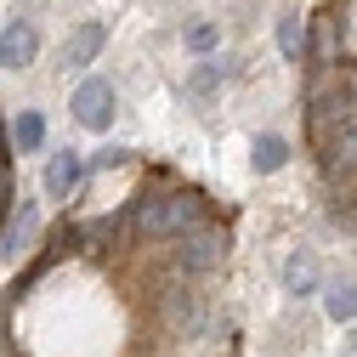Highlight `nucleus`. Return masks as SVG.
<instances>
[{"instance_id":"nucleus-15","label":"nucleus","mask_w":357,"mask_h":357,"mask_svg":"<svg viewBox=\"0 0 357 357\" xmlns=\"http://www.w3.org/2000/svg\"><path fill=\"white\" fill-rule=\"evenodd\" d=\"M130 159V148H97L91 153V170H114V165H125Z\"/></svg>"},{"instance_id":"nucleus-1","label":"nucleus","mask_w":357,"mask_h":357,"mask_svg":"<svg viewBox=\"0 0 357 357\" xmlns=\"http://www.w3.org/2000/svg\"><path fill=\"white\" fill-rule=\"evenodd\" d=\"M210 215L204 193L199 188H170V193H137V238L142 244H170V238H182L188 227H199V221Z\"/></svg>"},{"instance_id":"nucleus-5","label":"nucleus","mask_w":357,"mask_h":357,"mask_svg":"<svg viewBox=\"0 0 357 357\" xmlns=\"http://www.w3.org/2000/svg\"><path fill=\"white\" fill-rule=\"evenodd\" d=\"M40 233V210H34V199H23V204H12V215H6V227H0V255H23L29 250V238Z\"/></svg>"},{"instance_id":"nucleus-11","label":"nucleus","mask_w":357,"mask_h":357,"mask_svg":"<svg viewBox=\"0 0 357 357\" xmlns=\"http://www.w3.org/2000/svg\"><path fill=\"white\" fill-rule=\"evenodd\" d=\"M284 289H289V295H312V289H318V261L295 250V255L284 261Z\"/></svg>"},{"instance_id":"nucleus-4","label":"nucleus","mask_w":357,"mask_h":357,"mask_svg":"<svg viewBox=\"0 0 357 357\" xmlns=\"http://www.w3.org/2000/svg\"><path fill=\"white\" fill-rule=\"evenodd\" d=\"M91 176V159H79L74 148H63V153H52L46 159V193L52 199H74V188Z\"/></svg>"},{"instance_id":"nucleus-2","label":"nucleus","mask_w":357,"mask_h":357,"mask_svg":"<svg viewBox=\"0 0 357 357\" xmlns=\"http://www.w3.org/2000/svg\"><path fill=\"white\" fill-rule=\"evenodd\" d=\"M170 266L188 273V278H199V284H210L221 266H227V227L204 215L199 227H188L182 238H170Z\"/></svg>"},{"instance_id":"nucleus-9","label":"nucleus","mask_w":357,"mask_h":357,"mask_svg":"<svg viewBox=\"0 0 357 357\" xmlns=\"http://www.w3.org/2000/svg\"><path fill=\"white\" fill-rule=\"evenodd\" d=\"M12 148L17 153H40V148H46V114H40V108H23L12 119Z\"/></svg>"},{"instance_id":"nucleus-14","label":"nucleus","mask_w":357,"mask_h":357,"mask_svg":"<svg viewBox=\"0 0 357 357\" xmlns=\"http://www.w3.org/2000/svg\"><path fill=\"white\" fill-rule=\"evenodd\" d=\"M182 40H188V52H199V57H204V52H215V40H221V29L199 17V23H188V34H182Z\"/></svg>"},{"instance_id":"nucleus-12","label":"nucleus","mask_w":357,"mask_h":357,"mask_svg":"<svg viewBox=\"0 0 357 357\" xmlns=\"http://www.w3.org/2000/svg\"><path fill=\"white\" fill-rule=\"evenodd\" d=\"M306 34H312V23H306V17H278V52H284L289 63H301V57H306Z\"/></svg>"},{"instance_id":"nucleus-8","label":"nucleus","mask_w":357,"mask_h":357,"mask_svg":"<svg viewBox=\"0 0 357 357\" xmlns=\"http://www.w3.org/2000/svg\"><path fill=\"white\" fill-rule=\"evenodd\" d=\"M102 40H108V29H102V23H79V29L68 34V68H85V63H97Z\"/></svg>"},{"instance_id":"nucleus-7","label":"nucleus","mask_w":357,"mask_h":357,"mask_svg":"<svg viewBox=\"0 0 357 357\" xmlns=\"http://www.w3.org/2000/svg\"><path fill=\"white\" fill-rule=\"evenodd\" d=\"M250 165H255L261 176H273V170H284V165H289V142L278 137V130H261V137L250 142Z\"/></svg>"},{"instance_id":"nucleus-17","label":"nucleus","mask_w":357,"mask_h":357,"mask_svg":"<svg viewBox=\"0 0 357 357\" xmlns=\"http://www.w3.org/2000/svg\"><path fill=\"white\" fill-rule=\"evenodd\" d=\"M6 142H12V130H6V125H0V148H6Z\"/></svg>"},{"instance_id":"nucleus-16","label":"nucleus","mask_w":357,"mask_h":357,"mask_svg":"<svg viewBox=\"0 0 357 357\" xmlns=\"http://www.w3.org/2000/svg\"><path fill=\"white\" fill-rule=\"evenodd\" d=\"M0 357H17V346H12V329L0 324Z\"/></svg>"},{"instance_id":"nucleus-3","label":"nucleus","mask_w":357,"mask_h":357,"mask_svg":"<svg viewBox=\"0 0 357 357\" xmlns=\"http://www.w3.org/2000/svg\"><path fill=\"white\" fill-rule=\"evenodd\" d=\"M74 119L85 130H108L114 125V85L108 79H79L74 85Z\"/></svg>"},{"instance_id":"nucleus-10","label":"nucleus","mask_w":357,"mask_h":357,"mask_svg":"<svg viewBox=\"0 0 357 357\" xmlns=\"http://www.w3.org/2000/svg\"><path fill=\"white\" fill-rule=\"evenodd\" d=\"M324 306H329L335 324H357V278H335L324 289Z\"/></svg>"},{"instance_id":"nucleus-13","label":"nucleus","mask_w":357,"mask_h":357,"mask_svg":"<svg viewBox=\"0 0 357 357\" xmlns=\"http://www.w3.org/2000/svg\"><path fill=\"white\" fill-rule=\"evenodd\" d=\"M221 79H227V63H199V68H193V97L221 91Z\"/></svg>"},{"instance_id":"nucleus-6","label":"nucleus","mask_w":357,"mask_h":357,"mask_svg":"<svg viewBox=\"0 0 357 357\" xmlns=\"http://www.w3.org/2000/svg\"><path fill=\"white\" fill-rule=\"evenodd\" d=\"M34 52H40V34L23 17H12L6 29H0V68H29Z\"/></svg>"}]
</instances>
